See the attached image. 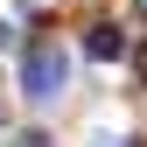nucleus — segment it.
I'll use <instances>...</instances> for the list:
<instances>
[{"mask_svg":"<svg viewBox=\"0 0 147 147\" xmlns=\"http://www.w3.org/2000/svg\"><path fill=\"white\" fill-rule=\"evenodd\" d=\"M21 147H49V140H42V133H28V140H21Z\"/></svg>","mask_w":147,"mask_h":147,"instance_id":"3","label":"nucleus"},{"mask_svg":"<svg viewBox=\"0 0 147 147\" xmlns=\"http://www.w3.org/2000/svg\"><path fill=\"white\" fill-rule=\"evenodd\" d=\"M84 49H91L98 63H112V56H126V35H119V28H91V42H84Z\"/></svg>","mask_w":147,"mask_h":147,"instance_id":"2","label":"nucleus"},{"mask_svg":"<svg viewBox=\"0 0 147 147\" xmlns=\"http://www.w3.org/2000/svg\"><path fill=\"white\" fill-rule=\"evenodd\" d=\"M63 84H70V49L63 42H35L28 56H21V91H28L35 105H49Z\"/></svg>","mask_w":147,"mask_h":147,"instance_id":"1","label":"nucleus"}]
</instances>
